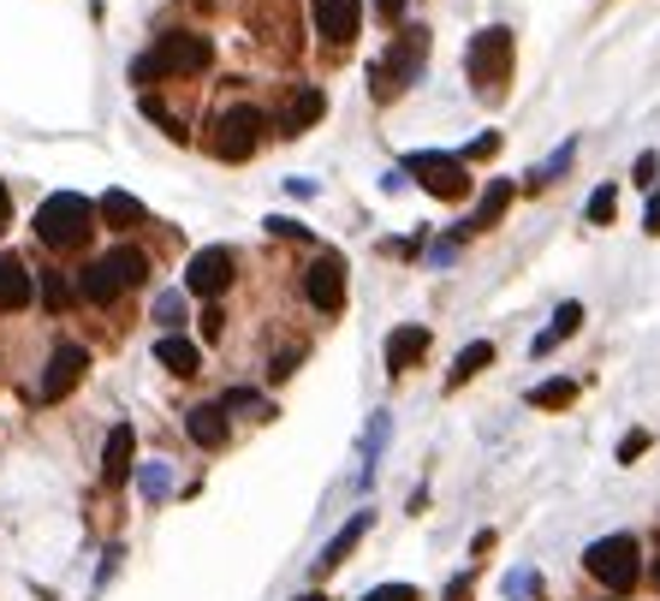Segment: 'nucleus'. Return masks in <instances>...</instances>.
Segmentation results:
<instances>
[{
    "label": "nucleus",
    "mask_w": 660,
    "mask_h": 601,
    "mask_svg": "<svg viewBox=\"0 0 660 601\" xmlns=\"http://www.w3.org/2000/svg\"><path fill=\"white\" fill-rule=\"evenodd\" d=\"M202 66H209V42L197 31H167L138 61V78H190V72H202Z\"/></svg>",
    "instance_id": "4"
},
{
    "label": "nucleus",
    "mask_w": 660,
    "mask_h": 601,
    "mask_svg": "<svg viewBox=\"0 0 660 601\" xmlns=\"http://www.w3.org/2000/svg\"><path fill=\"white\" fill-rule=\"evenodd\" d=\"M131 452H138V429H131V423H113L108 452H101V482H108V489H120L131 477Z\"/></svg>",
    "instance_id": "13"
},
{
    "label": "nucleus",
    "mask_w": 660,
    "mask_h": 601,
    "mask_svg": "<svg viewBox=\"0 0 660 601\" xmlns=\"http://www.w3.org/2000/svg\"><path fill=\"white\" fill-rule=\"evenodd\" d=\"M84 370H90V351L84 346H54V358H48V370H42V405H61L72 387L84 381Z\"/></svg>",
    "instance_id": "8"
},
{
    "label": "nucleus",
    "mask_w": 660,
    "mask_h": 601,
    "mask_svg": "<svg viewBox=\"0 0 660 601\" xmlns=\"http://www.w3.org/2000/svg\"><path fill=\"white\" fill-rule=\"evenodd\" d=\"M363 601H417V590H410V583H381V590H370Z\"/></svg>",
    "instance_id": "30"
},
{
    "label": "nucleus",
    "mask_w": 660,
    "mask_h": 601,
    "mask_svg": "<svg viewBox=\"0 0 660 601\" xmlns=\"http://www.w3.org/2000/svg\"><path fill=\"white\" fill-rule=\"evenodd\" d=\"M292 363H298V351H280V358H274V370H268V375H274V381H286V375H292Z\"/></svg>",
    "instance_id": "37"
},
{
    "label": "nucleus",
    "mask_w": 660,
    "mask_h": 601,
    "mask_svg": "<svg viewBox=\"0 0 660 601\" xmlns=\"http://www.w3.org/2000/svg\"><path fill=\"white\" fill-rule=\"evenodd\" d=\"M488 363H494V346H488V340H471V346L459 351V363H452L447 387H464V381H471L476 370H488Z\"/></svg>",
    "instance_id": "21"
},
{
    "label": "nucleus",
    "mask_w": 660,
    "mask_h": 601,
    "mask_svg": "<svg viewBox=\"0 0 660 601\" xmlns=\"http://www.w3.org/2000/svg\"><path fill=\"white\" fill-rule=\"evenodd\" d=\"M530 590H541V578H530V571H518V578L506 583V595H530Z\"/></svg>",
    "instance_id": "35"
},
{
    "label": "nucleus",
    "mask_w": 660,
    "mask_h": 601,
    "mask_svg": "<svg viewBox=\"0 0 660 601\" xmlns=\"http://www.w3.org/2000/svg\"><path fill=\"white\" fill-rule=\"evenodd\" d=\"M304 298H310L321 316L345 310V262H340V256L310 262V274H304Z\"/></svg>",
    "instance_id": "9"
},
{
    "label": "nucleus",
    "mask_w": 660,
    "mask_h": 601,
    "mask_svg": "<svg viewBox=\"0 0 660 601\" xmlns=\"http://www.w3.org/2000/svg\"><path fill=\"white\" fill-rule=\"evenodd\" d=\"M405 167L417 173V185L429 190V197H447V203L471 197V161H464V155H440V150H417V155H405Z\"/></svg>",
    "instance_id": "5"
},
{
    "label": "nucleus",
    "mask_w": 660,
    "mask_h": 601,
    "mask_svg": "<svg viewBox=\"0 0 660 601\" xmlns=\"http://www.w3.org/2000/svg\"><path fill=\"white\" fill-rule=\"evenodd\" d=\"M642 447H649V435H642V429H630V435H625V441H619V459L630 465V459H637V452H642Z\"/></svg>",
    "instance_id": "32"
},
{
    "label": "nucleus",
    "mask_w": 660,
    "mask_h": 601,
    "mask_svg": "<svg viewBox=\"0 0 660 601\" xmlns=\"http://www.w3.org/2000/svg\"><path fill=\"white\" fill-rule=\"evenodd\" d=\"M571 155H578V143H560V150H553V155H548V161H541V167L530 173V190H536V185H553V179H560V173L571 167Z\"/></svg>",
    "instance_id": "26"
},
{
    "label": "nucleus",
    "mask_w": 660,
    "mask_h": 601,
    "mask_svg": "<svg viewBox=\"0 0 660 601\" xmlns=\"http://www.w3.org/2000/svg\"><path fill=\"white\" fill-rule=\"evenodd\" d=\"M375 7H381V19L393 24V19H399V12H405V0H375Z\"/></svg>",
    "instance_id": "38"
},
{
    "label": "nucleus",
    "mask_w": 660,
    "mask_h": 601,
    "mask_svg": "<svg viewBox=\"0 0 660 601\" xmlns=\"http://www.w3.org/2000/svg\"><path fill=\"white\" fill-rule=\"evenodd\" d=\"M642 227L660 232V185H654V197H649V209H642Z\"/></svg>",
    "instance_id": "36"
},
{
    "label": "nucleus",
    "mask_w": 660,
    "mask_h": 601,
    "mask_svg": "<svg viewBox=\"0 0 660 601\" xmlns=\"http://www.w3.org/2000/svg\"><path fill=\"white\" fill-rule=\"evenodd\" d=\"M220 405H232V412H244V405H251V412H262V400H256L251 387H232V393H227V400H220Z\"/></svg>",
    "instance_id": "31"
},
{
    "label": "nucleus",
    "mask_w": 660,
    "mask_h": 601,
    "mask_svg": "<svg viewBox=\"0 0 660 601\" xmlns=\"http://www.w3.org/2000/svg\"><path fill=\"white\" fill-rule=\"evenodd\" d=\"M96 215H101L108 227H143V221H150V209H143L131 190H108V197L96 203Z\"/></svg>",
    "instance_id": "18"
},
{
    "label": "nucleus",
    "mask_w": 660,
    "mask_h": 601,
    "mask_svg": "<svg viewBox=\"0 0 660 601\" xmlns=\"http://www.w3.org/2000/svg\"><path fill=\"white\" fill-rule=\"evenodd\" d=\"M613 209H619V185H601L595 197H590V221H595V227H607V221H613Z\"/></svg>",
    "instance_id": "27"
},
{
    "label": "nucleus",
    "mask_w": 660,
    "mask_h": 601,
    "mask_svg": "<svg viewBox=\"0 0 660 601\" xmlns=\"http://www.w3.org/2000/svg\"><path fill=\"white\" fill-rule=\"evenodd\" d=\"M506 209H512V185H506V179H494L488 190H482V203H476V221L464 227V232H482V227H494V221H501Z\"/></svg>",
    "instance_id": "20"
},
{
    "label": "nucleus",
    "mask_w": 660,
    "mask_h": 601,
    "mask_svg": "<svg viewBox=\"0 0 660 601\" xmlns=\"http://www.w3.org/2000/svg\"><path fill=\"white\" fill-rule=\"evenodd\" d=\"M143 494H150V501H161V494H167L173 489V471H167V465H143Z\"/></svg>",
    "instance_id": "28"
},
{
    "label": "nucleus",
    "mask_w": 660,
    "mask_h": 601,
    "mask_svg": "<svg viewBox=\"0 0 660 601\" xmlns=\"http://www.w3.org/2000/svg\"><path fill=\"white\" fill-rule=\"evenodd\" d=\"M321 90H304V96H292V108H286V138H298V131H310L316 120H321Z\"/></svg>",
    "instance_id": "22"
},
{
    "label": "nucleus",
    "mask_w": 660,
    "mask_h": 601,
    "mask_svg": "<svg viewBox=\"0 0 660 601\" xmlns=\"http://www.w3.org/2000/svg\"><path fill=\"white\" fill-rule=\"evenodd\" d=\"M654 583H660V566H654Z\"/></svg>",
    "instance_id": "42"
},
{
    "label": "nucleus",
    "mask_w": 660,
    "mask_h": 601,
    "mask_svg": "<svg viewBox=\"0 0 660 601\" xmlns=\"http://www.w3.org/2000/svg\"><path fill=\"white\" fill-rule=\"evenodd\" d=\"M7 215H12V197H7V185H0V227H7Z\"/></svg>",
    "instance_id": "40"
},
{
    "label": "nucleus",
    "mask_w": 660,
    "mask_h": 601,
    "mask_svg": "<svg viewBox=\"0 0 660 601\" xmlns=\"http://www.w3.org/2000/svg\"><path fill=\"white\" fill-rule=\"evenodd\" d=\"M447 601H471V578H459V583H452V595Z\"/></svg>",
    "instance_id": "39"
},
{
    "label": "nucleus",
    "mask_w": 660,
    "mask_h": 601,
    "mask_svg": "<svg viewBox=\"0 0 660 601\" xmlns=\"http://www.w3.org/2000/svg\"><path fill=\"white\" fill-rule=\"evenodd\" d=\"M583 566H590V578H601L613 595H630L642 578V548L637 536H601L590 554H583Z\"/></svg>",
    "instance_id": "2"
},
{
    "label": "nucleus",
    "mask_w": 660,
    "mask_h": 601,
    "mask_svg": "<svg viewBox=\"0 0 660 601\" xmlns=\"http://www.w3.org/2000/svg\"><path fill=\"white\" fill-rule=\"evenodd\" d=\"M108 262L120 269V281H125V286H143V281H150V256L131 251V244H125V251H108Z\"/></svg>",
    "instance_id": "25"
},
{
    "label": "nucleus",
    "mask_w": 660,
    "mask_h": 601,
    "mask_svg": "<svg viewBox=\"0 0 660 601\" xmlns=\"http://www.w3.org/2000/svg\"><path fill=\"white\" fill-rule=\"evenodd\" d=\"M155 363H167L173 375H190V370L202 363V351L190 346L185 334H161V340H155Z\"/></svg>",
    "instance_id": "19"
},
{
    "label": "nucleus",
    "mask_w": 660,
    "mask_h": 601,
    "mask_svg": "<svg viewBox=\"0 0 660 601\" xmlns=\"http://www.w3.org/2000/svg\"><path fill=\"white\" fill-rule=\"evenodd\" d=\"M316 31L328 36V42H358L363 0H316Z\"/></svg>",
    "instance_id": "11"
},
{
    "label": "nucleus",
    "mask_w": 660,
    "mask_h": 601,
    "mask_svg": "<svg viewBox=\"0 0 660 601\" xmlns=\"http://www.w3.org/2000/svg\"><path fill=\"white\" fill-rule=\"evenodd\" d=\"M78 292L90 304H113L125 292V281H120V269H113L108 256H96V262H84V274H78Z\"/></svg>",
    "instance_id": "14"
},
{
    "label": "nucleus",
    "mask_w": 660,
    "mask_h": 601,
    "mask_svg": "<svg viewBox=\"0 0 660 601\" xmlns=\"http://www.w3.org/2000/svg\"><path fill=\"white\" fill-rule=\"evenodd\" d=\"M464 66H471L476 96L501 101V96H506V78H512V31H501V24H488V31H482V36L471 42Z\"/></svg>",
    "instance_id": "3"
},
{
    "label": "nucleus",
    "mask_w": 660,
    "mask_h": 601,
    "mask_svg": "<svg viewBox=\"0 0 660 601\" xmlns=\"http://www.w3.org/2000/svg\"><path fill=\"white\" fill-rule=\"evenodd\" d=\"M227 286H232V251L209 244V251L190 256V269H185V292H197V298H220Z\"/></svg>",
    "instance_id": "10"
},
{
    "label": "nucleus",
    "mask_w": 660,
    "mask_h": 601,
    "mask_svg": "<svg viewBox=\"0 0 660 601\" xmlns=\"http://www.w3.org/2000/svg\"><path fill=\"white\" fill-rule=\"evenodd\" d=\"M571 400H578V381H571V375H553V381H541V387L530 393L536 412H565Z\"/></svg>",
    "instance_id": "23"
},
{
    "label": "nucleus",
    "mask_w": 660,
    "mask_h": 601,
    "mask_svg": "<svg viewBox=\"0 0 660 601\" xmlns=\"http://www.w3.org/2000/svg\"><path fill=\"white\" fill-rule=\"evenodd\" d=\"M422 358H429V328H422V321H405V328L387 334V370H393V375L417 370Z\"/></svg>",
    "instance_id": "12"
},
{
    "label": "nucleus",
    "mask_w": 660,
    "mask_h": 601,
    "mask_svg": "<svg viewBox=\"0 0 660 601\" xmlns=\"http://www.w3.org/2000/svg\"><path fill=\"white\" fill-rule=\"evenodd\" d=\"M578 328H583V304H560V310H553V321L530 340V358H548V351H553V346H565Z\"/></svg>",
    "instance_id": "16"
},
{
    "label": "nucleus",
    "mask_w": 660,
    "mask_h": 601,
    "mask_svg": "<svg viewBox=\"0 0 660 601\" xmlns=\"http://www.w3.org/2000/svg\"><path fill=\"white\" fill-rule=\"evenodd\" d=\"M155 321H161V328H179V298H161L155 304Z\"/></svg>",
    "instance_id": "33"
},
{
    "label": "nucleus",
    "mask_w": 660,
    "mask_h": 601,
    "mask_svg": "<svg viewBox=\"0 0 660 601\" xmlns=\"http://www.w3.org/2000/svg\"><path fill=\"white\" fill-rule=\"evenodd\" d=\"M298 601H328V595H298Z\"/></svg>",
    "instance_id": "41"
},
{
    "label": "nucleus",
    "mask_w": 660,
    "mask_h": 601,
    "mask_svg": "<svg viewBox=\"0 0 660 601\" xmlns=\"http://www.w3.org/2000/svg\"><path fill=\"white\" fill-rule=\"evenodd\" d=\"M90 232H96V203H84L78 190H61V197H48L36 209V239L48 251H78Z\"/></svg>",
    "instance_id": "1"
},
{
    "label": "nucleus",
    "mask_w": 660,
    "mask_h": 601,
    "mask_svg": "<svg viewBox=\"0 0 660 601\" xmlns=\"http://www.w3.org/2000/svg\"><path fill=\"white\" fill-rule=\"evenodd\" d=\"M185 429H190V441L220 447V441H227V405H190Z\"/></svg>",
    "instance_id": "17"
},
{
    "label": "nucleus",
    "mask_w": 660,
    "mask_h": 601,
    "mask_svg": "<svg viewBox=\"0 0 660 601\" xmlns=\"http://www.w3.org/2000/svg\"><path fill=\"white\" fill-rule=\"evenodd\" d=\"M422 48H429V31H422V24H405V31H399V48H387V61H381V84H375L381 101L399 96L405 84L422 72Z\"/></svg>",
    "instance_id": "6"
},
{
    "label": "nucleus",
    "mask_w": 660,
    "mask_h": 601,
    "mask_svg": "<svg viewBox=\"0 0 660 601\" xmlns=\"http://www.w3.org/2000/svg\"><path fill=\"white\" fill-rule=\"evenodd\" d=\"M363 531H370V512H358V518H351V524H345V531H340V536H333V542H328V554H321V571H333V566H340V560H345V554H351V548H358V536H363Z\"/></svg>",
    "instance_id": "24"
},
{
    "label": "nucleus",
    "mask_w": 660,
    "mask_h": 601,
    "mask_svg": "<svg viewBox=\"0 0 660 601\" xmlns=\"http://www.w3.org/2000/svg\"><path fill=\"white\" fill-rule=\"evenodd\" d=\"M31 298H36L31 269H24L19 256H7V251H0V310H24Z\"/></svg>",
    "instance_id": "15"
},
{
    "label": "nucleus",
    "mask_w": 660,
    "mask_h": 601,
    "mask_svg": "<svg viewBox=\"0 0 660 601\" xmlns=\"http://www.w3.org/2000/svg\"><path fill=\"white\" fill-rule=\"evenodd\" d=\"M494 150H501V131H482V138L471 143V150H459V155H464V161H488Z\"/></svg>",
    "instance_id": "29"
},
{
    "label": "nucleus",
    "mask_w": 660,
    "mask_h": 601,
    "mask_svg": "<svg viewBox=\"0 0 660 601\" xmlns=\"http://www.w3.org/2000/svg\"><path fill=\"white\" fill-rule=\"evenodd\" d=\"M262 125H268V120H262L256 108H232L227 120L209 131V150H215L220 161H251L256 143H262Z\"/></svg>",
    "instance_id": "7"
},
{
    "label": "nucleus",
    "mask_w": 660,
    "mask_h": 601,
    "mask_svg": "<svg viewBox=\"0 0 660 601\" xmlns=\"http://www.w3.org/2000/svg\"><path fill=\"white\" fill-rule=\"evenodd\" d=\"M654 173H660V155H642V161H637V173H630V179H637V185H654Z\"/></svg>",
    "instance_id": "34"
}]
</instances>
